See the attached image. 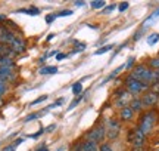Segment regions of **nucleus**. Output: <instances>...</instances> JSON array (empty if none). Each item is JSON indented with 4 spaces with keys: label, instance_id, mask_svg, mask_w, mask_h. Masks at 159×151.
Instances as JSON below:
<instances>
[{
    "label": "nucleus",
    "instance_id": "38",
    "mask_svg": "<svg viewBox=\"0 0 159 151\" xmlns=\"http://www.w3.org/2000/svg\"><path fill=\"white\" fill-rule=\"evenodd\" d=\"M22 142H24V139H22V138H18V139L15 141V144H13V145L16 147V145H19V144H22Z\"/></svg>",
    "mask_w": 159,
    "mask_h": 151
},
{
    "label": "nucleus",
    "instance_id": "15",
    "mask_svg": "<svg viewBox=\"0 0 159 151\" xmlns=\"http://www.w3.org/2000/svg\"><path fill=\"white\" fill-rule=\"evenodd\" d=\"M158 18H159V7H158V9H156L155 12H152V13H150V15L146 18V21H144V27H148V25H152V24H153L155 21L158 19Z\"/></svg>",
    "mask_w": 159,
    "mask_h": 151
},
{
    "label": "nucleus",
    "instance_id": "18",
    "mask_svg": "<svg viewBox=\"0 0 159 151\" xmlns=\"http://www.w3.org/2000/svg\"><path fill=\"white\" fill-rule=\"evenodd\" d=\"M16 12L19 13H27V15H40L39 7H30V9H18Z\"/></svg>",
    "mask_w": 159,
    "mask_h": 151
},
{
    "label": "nucleus",
    "instance_id": "16",
    "mask_svg": "<svg viewBox=\"0 0 159 151\" xmlns=\"http://www.w3.org/2000/svg\"><path fill=\"white\" fill-rule=\"evenodd\" d=\"M57 73V67L53 65H46L43 68H40V74L41 76H47V74H56Z\"/></svg>",
    "mask_w": 159,
    "mask_h": 151
},
{
    "label": "nucleus",
    "instance_id": "11",
    "mask_svg": "<svg viewBox=\"0 0 159 151\" xmlns=\"http://www.w3.org/2000/svg\"><path fill=\"white\" fill-rule=\"evenodd\" d=\"M130 107L131 110L134 111V113H140V111H143V102H142V98H133V101L130 102Z\"/></svg>",
    "mask_w": 159,
    "mask_h": 151
},
{
    "label": "nucleus",
    "instance_id": "5",
    "mask_svg": "<svg viewBox=\"0 0 159 151\" xmlns=\"http://www.w3.org/2000/svg\"><path fill=\"white\" fill-rule=\"evenodd\" d=\"M106 136V128L105 126H96V128H93L91 130H89L87 132V135H85V138H87V141H93V142H100V141H103V138Z\"/></svg>",
    "mask_w": 159,
    "mask_h": 151
},
{
    "label": "nucleus",
    "instance_id": "46",
    "mask_svg": "<svg viewBox=\"0 0 159 151\" xmlns=\"http://www.w3.org/2000/svg\"><path fill=\"white\" fill-rule=\"evenodd\" d=\"M53 37H55V34H49V37H47V40H52Z\"/></svg>",
    "mask_w": 159,
    "mask_h": 151
},
{
    "label": "nucleus",
    "instance_id": "28",
    "mask_svg": "<svg viewBox=\"0 0 159 151\" xmlns=\"http://www.w3.org/2000/svg\"><path fill=\"white\" fill-rule=\"evenodd\" d=\"M99 151H112V147L109 145V144H102V145L99 147Z\"/></svg>",
    "mask_w": 159,
    "mask_h": 151
},
{
    "label": "nucleus",
    "instance_id": "13",
    "mask_svg": "<svg viewBox=\"0 0 159 151\" xmlns=\"http://www.w3.org/2000/svg\"><path fill=\"white\" fill-rule=\"evenodd\" d=\"M81 151H99V147H97L96 142L85 139L84 142L81 144Z\"/></svg>",
    "mask_w": 159,
    "mask_h": 151
},
{
    "label": "nucleus",
    "instance_id": "6",
    "mask_svg": "<svg viewBox=\"0 0 159 151\" xmlns=\"http://www.w3.org/2000/svg\"><path fill=\"white\" fill-rule=\"evenodd\" d=\"M131 101H133V98H131V93L128 92L127 89H125V90H118V92H116L115 105H116V107H119L121 110H122L124 107H128Z\"/></svg>",
    "mask_w": 159,
    "mask_h": 151
},
{
    "label": "nucleus",
    "instance_id": "23",
    "mask_svg": "<svg viewBox=\"0 0 159 151\" xmlns=\"http://www.w3.org/2000/svg\"><path fill=\"white\" fill-rule=\"evenodd\" d=\"M122 68H125V65H121V67H118V68H116V70H115L114 73H111V74L108 76V79H106V80L103 81V83H106V81H109V80H111V79H114L115 76H116V74H119V73H121V70H122Z\"/></svg>",
    "mask_w": 159,
    "mask_h": 151
},
{
    "label": "nucleus",
    "instance_id": "39",
    "mask_svg": "<svg viewBox=\"0 0 159 151\" xmlns=\"http://www.w3.org/2000/svg\"><path fill=\"white\" fill-rule=\"evenodd\" d=\"M53 129H55V124H50V126H47V128H46V132H52Z\"/></svg>",
    "mask_w": 159,
    "mask_h": 151
},
{
    "label": "nucleus",
    "instance_id": "32",
    "mask_svg": "<svg viewBox=\"0 0 159 151\" xmlns=\"http://www.w3.org/2000/svg\"><path fill=\"white\" fill-rule=\"evenodd\" d=\"M5 92H6V85L0 80V96H3V95H5Z\"/></svg>",
    "mask_w": 159,
    "mask_h": 151
},
{
    "label": "nucleus",
    "instance_id": "20",
    "mask_svg": "<svg viewBox=\"0 0 159 151\" xmlns=\"http://www.w3.org/2000/svg\"><path fill=\"white\" fill-rule=\"evenodd\" d=\"M150 70H159V56L156 58H152L149 61V65H148Z\"/></svg>",
    "mask_w": 159,
    "mask_h": 151
},
{
    "label": "nucleus",
    "instance_id": "24",
    "mask_svg": "<svg viewBox=\"0 0 159 151\" xmlns=\"http://www.w3.org/2000/svg\"><path fill=\"white\" fill-rule=\"evenodd\" d=\"M81 99H83V95H80V96H77V98H75L74 101L71 102V105L68 107V110H72V108H75V107H77V105L80 104V101H81Z\"/></svg>",
    "mask_w": 159,
    "mask_h": 151
},
{
    "label": "nucleus",
    "instance_id": "44",
    "mask_svg": "<svg viewBox=\"0 0 159 151\" xmlns=\"http://www.w3.org/2000/svg\"><path fill=\"white\" fill-rule=\"evenodd\" d=\"M155 108H156V110H159V98H158V101H156V105H155Z\"/></svg>",
    "mask_w": 159,
    "mask_h": 151
},
{
    "label": "nucleus",
    "instance_id": "34",
    "mask_svg": "<svg viewBox=\"0 0 159 151\" xmlns=\"http://www.w3.org/2000/svg\"><path fill=\"white\" fill-rule=\"evenodd\" d=\"M66 58V55H65V53H56V61H62V59H65Z\"/></svg>",
    "mask_w": 159,
    "mask_h": 151
},
{
    "label": "nucleus",
    "instance_id": "42",
    "mask_svg": "<svg viewBox=\"0 0 159 151\" xmlns=\"http://www.w3.org/2000/svg\"><path fill=\"white\" fill-rule=\"evenodd\" d=\"M133 151H146V150H144L143 147H134V148H133Z\"/></svg>",
    "mask_w": 159,
    "mask_h": 151
},
{
    "label": "nucleus",
    "instance_id": "36",
    "mask_svg": "<svg viewBox=\"0 0 159 151\" xmlns=\"http://www.w3.org/2000/svg\"><path fill=\"white\" fill-rule=\"evenodd\" d=\"M114 9H115V5H111V6H108V7H106L103 12H105V13H109V12H112Z\"/></svg>",
    "mask_w": 159,
    "mask_h": 151
},
{
    "label": "nucleus",
    "instance_id": "3",
    "mask_svg": "<svg viewBox=\"0 0 159 151\" xmlns=\"http://www.w3.org/2000/svg\"><path fill=\"white\" fill-rule=\"evenodd\" d=\"M149 87H150L149 85L133 79L131 76H128V77L125 79V89H127L131 95H139V93H142L143 90H148Z\"/></svg>",
    "mask_w": 159,
    "mask_h": 151
},
{
    "label": "nucleus",
    "instance_id": "47",
    "mask_svg": "<svg viewBox=\"0 0 159 151\" xmlns=\"http://www.w3.org/2000/svg\"><path fill=\"white\" fill-rule=\"evenodd\" d=\"M155 73H156V76H158V80H159V70H153Z\"/></svg>",
    "mask_w": 159,
    "mask_h": 151
},
{
    "label": "nucleus",
    "instance_id": "10",
    "mask_svg": "<svg viewBox=\"0 0 159 151\" xmlns=\"http://www.w3.org/2000/svg\"><path fill=\"white\" fill-rule=\"evenodd\" d=\"M133 117H134V111L131 110L130 107H124L122 110L119 111V119L122 122H131Z\"/></svg>",
    "mask_w": 159,
    "mask_h": 151
},
{
    "label": "nucleus",
    "instance_id": "4",
    "mask_svg": "<svg viewBox=\"0 0 159 151\" xmlns=\"http://www.w3.org/2000/svg\"><path fill=\"white\" fill-rule=\"evenodd\" d=\"M144 141H146V135L143 134L139 128L131 129L128 132V142L133 144V147H143Z\"/></svg>",
    "mask_w": 159,
    "mask_h": 151
},
{
    "label": "nucleus",
    "instance_id": "41",
    "mask_svg": "<svg viewBox=\"0 0 159 151\" xmlns=\"http://www.w3.org/2000/svg\"><path fill=\"white\" fill-rule=\"evenodd\" d=\"M35 151H49V148H47V147H44V145H43V147H40V148H37V150H35Z\"/></svg>",
    "mask_w": 159,
    "mask_h": 151
},
{
    "label": "nucleus",
    "instance_id": "2",
    "mask_svg": "<svg viewBox=\"0 0 159 151\" xmlns=\"http://www.w3.org/2000/svg\"><path fill=\"white\" fill-rule=\"evenodd\" d=\"M158 122V111L156 110H148L146 113H143L140 120H139V126L137 128L142 130L143 134L148 136L152 130H153L155 124Z\"/></svg>",
    "mask_w": 159,
    "mask_h": 151
},
{
    "label": "nucleus",
    "instance_id": "21",
    "mask_svg": "<svg viewBox=\"0 0 159 151\" xmlns=\"http://www.w3.org/2000/svg\"><path fill=\"white\" fill-rule=\"evenodd\" d=\"M81 92H83V85H81L80 81L74 83V85H72V93H74L75 96H80V93Z\"/></svg>",
    "mask_w": 159,
    "mask_h": 151
},
{
    "label": "nucleus",
    "instance_id": "9",
    "mask_svg": "<svg viewBox=\"0 0 159 151\" xmlns=\"http://www.w3.org/2000/svg\"><path fill=\"white\" fill-rule=\"evenodd\" d=\"M9 46H11V49L13 51V53H22L24 51H25V41H24L21 37H15Z\"/></svg>",
    "mask_w": 159,
    "mask_h": 151
},
{
    "label": "nucleus",
    "instance_id": "14",
    "mask_svg": "<svg viewBox=\"0 0 159 151\" xmlns=\"http://www.w3.org/2000/svg\"><path fill=\"white\" fill-rule=\"evenodd\" d=\"M0 67H3V68H13L15 67V61L11 56H0Z\"/></svg>",
    "mask_w": 159,
    "mask_h": 151
},
{
    "label": "nucleus",
    "instance_id": "31",
    "mask_svg": "<svg viewBox=\"0 0 159 151\" xmlns=\"http://www.w3.org/2000/svg\"><path fill=\"white\" fill-rule=\"evenodd\" d=\"M66 15H72V11H62V12H59V13H56V17H66Z\"/></svg>",
    "mask_w": 159,
    "mask_h": 151
},
{
    "label": "nucleus",
    "instance_id": "29",
    "mask_svg": "<svg viewBox=\"0 0 159 151\" xmlns=\"http://www.w3.org/2000/svg\"><path fill=\"white\" fill-rule=\"evenodd\" d=\"M55 18H56V13H50V15H47V17H46V22L52 24L53 21H55Z\"/></svg>",
    "mask_w": 159,
    "mask_h": 151
},
{
    "label": "nucleus",
    "instance_id": "17",
    "mask_svg": "<svg viewBox=\"0 0 159 151\" xmlns=\"http://www.w3.org/2000/svg\"><path fill=\"white\" fill-rule=\"evenodd\" d=\"M11 55H15L13 51L11 49V46L0 43V56H11Z\"/></svg>",
    "mask_w": 159,
    "mask_h": 151
},
{
    "label": "nucleus",
    "instance_id": "25",
    "mask_svg": "<svg viewBox=\"0 0 159 151\" xmlns=\"http://www.w3.org/2000/svg\"><path fill=\"white\" fill-rule=\"evenodd\" d=\"M128 6H130V3L128 2H121L118 5V11L119 12H125L127 9H128Z\"/></svg>",
    "mask_w": 159,
    "mask_h": 151
},
{
    "label": "nucleus",
    "instance_id": "19",
    "mask_svg": "<svg viewBox=\"0 0 159 151\" xmlns=\"http://www.w3.org/2000/svg\"><path fill=\"white\" fill-rule=\"evenodd\" d=\"M158 41H159V33H153V34H150L148 37V45H150V46L156 45Z\"/></svg>",
    "mask_w": 159,
    "mask_h": 151
},
{
    "label": "nucleus",
    "instance_id": "22",
    "mask_svg": "<svg viewBox=\"0 0 159 151\" xmlns=\"http://www.w3.org/2000/svg\"><path fill=\"white\" fill-rule=\"evenodd\" d=\"M112 49H114V46H112V45H108V46H105V47H100V49H97V51H96V55H103V53L109 52V51H112Z\"/></svg>",
    "mask_w": 159,
    "mask_h": 151
},
{
    "label": "nucleus",
    "instance_id": "30",
    "mask_svg": "<svg viewBox=\"0 0 159 151\" xmlns=\"http://www.w3.org/2000/svg\"><path fill=\"white\" fill-rule=\"evenodd\" d=\"M39 117V113H34V114H30L28 117H25V120L24 122H31V120H35Z\"/></svg>",
    "mask_w": 159,
    "mask_h": 151
},
{
    "label": "nucleus",
    "instance_id": "43",
    "mask_svg": "<svg viewBox=\"0 0 159 151\" xmlns=\"http://www.w3.org/2000/svg\"><path fill=\"white\" fill-rule=\"evenodd\" d=\"M84 5H85V2H75V6H80V7L84 6Z\"/></svg>",
    "mask_w": 159,
    "mask_h": 151
},
{
    "label": "nucleus",
    "instance_id": "33",
    "mask_svg": "<svg viewBox=\"0 0 159 151\" xmlns=\"http://www.w3.org/2000/svg\"><path fill=\"white\" fill-rule=\"evenodd\" d=\"M134 62H136V59H134V58H130V59H128V62L125 64V67H127V68H131V67L134 65Z\"/></svg>",
    "mask_w": 159,
    "mask_h": 151
},
{
    "label": "nucleus",
    "instance_id": "40",
    "mask_svg": "<svg viewBox=\"0 0 159 151\" xmlns=\"http://www.w3.org/2000/svg\"><path fill=\"white\" fill-rule=\"evenodd\" d=\"M140 36H142V31H137L136 36H134V40H139V39H140Z\"/></svg>",
    "mask_w": 159,
    "mask_h": 151
},
{
    "label": "nucleus",
    "instance_id": "1",
    "mask_svg": "<svg viewBox=\"0 0 159 151\" xmlns=\"http://www.w3.org/2000/svg\"><path fill=\"white\" fill-rule=\"evenodd\" d=\"M130 76L133 77V79H136V80L143 81V83L149 85V86H152V85H155V83H159L156 73H155L153 70H150L148 65H144V64L136 65V67L133 68V71H131Z\"/></svg>",
    "mask_w": 159,
    "mask_h": 151
},
{
    "label": "nucleus",
    "instance_id": "7",
    "mask_svg": "<svg viewBox=\"0 0 159 151\" xmlns=\"http://www.w3.org/2000/svg\"><path fill=\"white\" fill-rule=\"evenodd\" d=\"M119 132H121V123L118 120H115V119L109 120L108 128H106V136L109 139H115L119 135Z\"/></svg>",
    "mask_w": 159,
    "mask_h": 151
},
{
    "label": "nucleus",
    "instance_id": "8",
    "mask_svg": "<svg viewBox=\"0 0 159 151\" xmlns=\"http://www.w3.org/2000/svg\"><path fill=\"white\" fill-rule=\"evenodd\" d=\"M158 98H159L158 93L152 92V90H148V92L143 95V98H142L143 107H146V108H153L155 105H156V101H158Z\"/></svg>",
    "mask_w": 159,
    "mask_h": 151
},
{
    "label": "nucleus",
    "instance_id": "45",
    "mask_svg": "<svg viewBox=\"0 0 159 151\" xmlns=\"http://www.w3.org/2000/svg\"><path fill=\"white\" fill-rule=\"evenodd\" d=\"M0 21H6V17H5V15H0Z\"/></svg>",
    "mask_w": 159,
    "mask_h": 151
},
{
    "label": "nucleus",
    "instance_id": "12",
    "mask_svg": "<svg viewBox=\"0 0 159 151\" xmlns=\"http://www.w3.org/2000/svg\"><path fill=\"white\" fill-rule=\"evenodd\" d=\"M15 76H13V70L12 68H3V67H0V80H11L13 79Z\"/></svg>",
    "mask_w": 159,
    "mask_h": 151
},
{
    "label": "nucleus",
    "instance_id": "27",
    "mask_svg": "<svg viewBox=\"0 0 159 151\" xmlns=\"http://www.w3.org/2000/svg\"><path fill=\"white\" fill-rule=\"evenodd\" d=\"M46 99H47V95H43V96H39V98L35 99V101H33V102H31V105L40 104V102H43V101H46Z\"/></svg>",
    "mask_w": 159,
    "mask_h": 151
},
{
    "label": "nucleus",
    "instance_id": "26",
    "mask_svg": "<svg viewBox=\"0 0 159 151\" xmlns=\"http://www.w3.org/2000/svg\"><path fill=\"white\" fill-rule=\"evenodd\" d=\"M90 6L93 9H102V7H105V2H91Z\"/></svg>",
    "mask_w": 159,
    "mask_h": 151
},
{
    "label": "nucleus",
    "instance_id": "35",
    "mask_svg": "<svg viewBox=\"0 0 159 151\" xmlns=\"http://www.w3.org/2000/svg\"><path fill=\"white\" fill-rule=\"evenodd\" d=\"M62 104H63V98H59V99L56 101V102H55L53 105H50V107H61Z\"/></svg>",
    "mask_w": 159,
    "mask_h": 151
},
{
    "label": "nucleus",
    "instance_id": "37",
    "mask_svg": "<svg viewBox=\"0 0 159 151\" xmlns=\"http://www.w3.org/2000/svg\"><path fill=\"white\" fill-rule=\"evenodd\" d=\"M15 148H16L15 145H7V147L3 148V151H15Z\"/></svg>",
    "mask_w": 159,
    "mask_h": 151
}]
</instances>
